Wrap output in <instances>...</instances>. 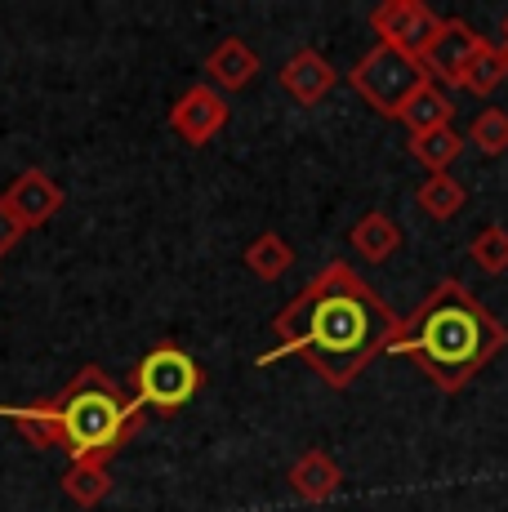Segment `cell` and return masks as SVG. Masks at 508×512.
<instances>
[{
	"label": "cell",
	"instance_id": "6da1fadb",
	"mask_svg": "<svg viewBox=\"0 0 508 512\" xmlns=\"http://www.w3.org/2000/svg\"><path fill=\"white\" fill-rule=\"evenodd\" d=\"M397 321L402 317L370 290V281H361L353 263L335 259L272 317L277 343L254 357V366L268 370L286 357H304L326 388L344 392L384 352Z\"/></svg>",
	"mask_w": 508,
	"mask_h": 512
},
{
	"label": "cell",
	"instance_id": "7a4b0ae2",
	"mask_svg": "<svg viewBox=\"0 0 508 512\" xmlns=\"http://www.w3.org/2000/svg\"><path fill=\"white\" fill-rule=\"evenodd\" d=\"M508 348V326L464 281L446 277L393 326L379 357H410L442 392H459Z\"/></svg>",
	"mask_w": 508,
	"mask_h": 512
},
{
	"label": "cell",
	"instance_id": "3957f363",
	"mask_svg": "<svg viewBox=\"0 0 508 512\" xmlns=\"http://www.w3.org/2000/svg\"><path fill=\"white\" fill-rule=\"evenodd\" d=\"M0 419L14 423L27 446L36 450H63L72 464L81 459L107 464L116 450L130 446V437L143 423V410L103 366H81L45 401H32V406L0 401Z\"/></svg>",
	"mask_w": 508,
	"mask_h": 512
},
{
	"label": "cell",
	"instance_id": "277c9868",
	"mask_svg": "<svg viewBox=\"0 0 508 512\" xmlns=\"http://www.w3.org/2000/svg\"><path fill=\"white\" fill-rule=\"evenodd\" d=\"M201 383H205V374L197 366V357H192L188 348H179V343L161 339V343H152L139 357V366H134L130 397L139 410H152V415L170 419V415H179L183 406H192Z\"/></svg>",
	"mask_w": 508,
	"mask_h": 512
},
{
	"label": "cell",
	"instance_id": "5b68a950",
	"mask_svg": "<svg viewBox=\"0 0 508 512\" xmlns=\"http://www.w3.org/2000/svg\"><path fill=\"white\" fill-rule=\"evenodd\" d=\"M424 81L428 76H424V67H419V58H410L393 45H370L353 63V72H348V90L366 107H375L379 116H388V121H397L406 98Z\"/></svg>",
	"mask_w": 508,
	"mask_h": 512
},
{
	"label": "cell",
	"instance_id": "8992f818",
	"mask_svg": "<svg viewBox=\"0 0 508 512\" xmlns=\"http://www.w3.org/2000/svg\"><path fill=\"white\" fill-rule=\"evenodd\" d=\"M228 121H232V107L214 85H192L170 107V130L188 147H205L210 139H219L228 130Z\"/></svg>",
	"mask_w": 508,
	"mask_h": 512
},
{
	"label": "cell",
	"instance_id": "52a82bcc",
	"mask_svg": "<svg viewBox=\"0 0 508 512\" xmlns=\"http://www.w3.org/2000/svg\"><path fill=\"white\" fill-rule=\"evenodd\" d=\"M486 36H477L473 27L464 23V18H442V23L433 27V36H428V45L419 49V67H424V76L433 85H459V72H464V63L473 58V49L482 45Z\"/></svg>",
	"mask_w": 508,
	"mask_h": 512
},
{
	"label": "cell",
	"instance_id": "ba28073f",
	"mask_svg": "<svg viewBox=\"0 0 508 512\" xmlns=\"http://www.w3.org/2000/svg\"><path fill=\"white\" fill-rule=\"evenodd\" d=\"M437 23H442V18H437L424 0H384V5L370 9V32L379 36V45H393L410 58H419V49L428 45Z\"/></svg>",
	"mask_w": 508,
	"mask_h": 512
},
{
	"label": "cell",
	"instance_id": "9c48e42d",
	"mask_svg": "<svg viewBox=\"0 0 508 512\" xmlns=\"http://www.w3.org/2000/svg\"><path fill=\"white\" fill-rule=\"evenodd\" d=\"M0 196L9 201V210L18 214V223H23L27 232L45 228V223L63 210V187H58V179L45 174V170H23Z\"/></svg>",
	"mask_w": 508,
	"mask_h": 512
},
{
	"label": "cell",
	"instance_id": "30bf717a",
	"mask_svg": "<svg viewBox=\"0 0 508 512\" xmlns=\"http://www.w3.org/2000/svg\"><path fill=\"white\" fill-rule=\"evenodd\" d=\"M277 81H281V90L295 98V103L317 107L321 98L339 85V72L330 67L326 54H317V49H299V54H290L286 63H281Z\"/></svg>",
	"mask_w": 508,
	"mask_h": 512
},
{
	"label": "cell",
	"instance_id": "8fae6325",
	"mask_svg": "<svg viewBox=\"0 0 508 512\" xmlns=\"http://www.w3.org/2000/svg\"><path fill=\"white\" fill-rule=\"evenodd\" d=\"M205 76L214 81L219 94H237L259 76V54L241 36H228V41H219L205 54Z\"/></svg>",
	"mask_w": 508,
	"mask_h": 512
},
{
	"label": "cell",
	"instance_id": "7c38bea8",
	"mask_svg": "<svg viewBox=\"0 0 508 512\" xmlns=\"http://www.w3.org/2000/svg\"><path fill=\"white\" fill-rule=\"evenodd\" d=\"M290 490H295L304 504H326L344 490V468L326 455V450H304V455L290 464Z\"/></svg>",
	"mask_w": 508,
	"mask_h": 512
},
{
	"label": "cell",
	"instance_id": "4fadbf2b",
	"mask_svg": "<svg viewBox=\"0 0 508 512\" xmlns=\"http://www.w3.org/2000/svg\"><path fill=\"white\" fill-rule=\"evenodd\" d=\"M402 241H406L402 223H397L388 210H366L353 223V232H348V245H353L366 263H388L397 250H402Z\"/></svg>",
	"mask_w": 508,
	"mask_h": 512
},
{
	"label": "cell",
	"instance_id": "5bb4252c",
	"mask_svg": "<svg viewBox=\"0 0 508 512\" xmlns=\"http://www.w3.org/2000/svg\"><path fill=\"white\" fill-rule=\"evenodd\" d=\"M397 121H402L410 134L451 130V121H455V103H451V94H446L442 85L424 81L415 94L406 98V107H402V112H397Z\"/></svg>",
	"mask_w": 508,
	"mask_h": 512
},
{
	"label": "cell",
	"instance_id": "9a60e30c",
	"mask_svg": "<svg viewBox=\"0 0 508 512\" xmlns=\"http://www.w3.org/2000/svg\"><path fill=\"white\" fill-rule=\"evenodd\" d=\"M58 486H63V495L72 499L76 508L90 512L112 495V468H107L103 459H81V464H67V472L58 477Z\"/></svg>",
	"mask_w": 508,
	"mask_h": 512
},
{
	"label": "cell",
	"instance_id": "2e32d148",
	"mask_svg": "<svg viewBox=\"0 0 508 512\" xmlns=\"http://www.w3.org/2000/svg\"><path fill=\"white\" fill-rule=\"evenodd\" d=\"M504 76H508V58H504V49L495 45V41H482V45L473 49V58L464 63V72H459V85H455V90H468V94L486 98V94L500 90Z\"/></svg>",
	"mask_w": 508,
	"mask_h": 512
},
{
	"label": "cell",
	"instance_id": "e0dca14e",
	"mask_svg": "<svg viewBox=\"0 0 508 512\" xmlns=\"http://www.w3.org/2000/svg\"><path fill=\"white\" fill-rule=\"evenodd\" d=\"M241 263H246V272H254L259 281H281L290 272V263H295V250H290V241L281 232H259L246 250H241Z\"/></svg>",
	"mask_w": 508,
	"mask_h": 512
},
{
	"label": "cell",
	"instance_id": "ac0fdd59",
	"mask_svg": "<svg viewBox=\"0 0 508 512\" xmlns=\"http://www.w3.org/2000/svg\"><path fill=\"white\" fill-rule=\"evenodd\" d=\"M464 201H468V192L455 174H428L415 192L419 214H428V219H437V223H451L455 214L464 210Z\"/></svg>",
	"mask_w": 508,
	"mask_h": 512
},
{
	"label": "cell",
	"instance_id": "d6986e66",
	"mask_svg": "<svg viewBox=\"0 0 508 512\" xmlns=\"http://www.w3.org/2000/svg\"><path fill=\"white\" fill-rule=\"evenodd\" d=\"M464 152V139L455 130H433V134H410V156L424 165L428 174H446L455 156Z\"/></svg>",
	"mask_w": 508,
	"mask_h": 512
},
{
	"label": "cell",
	"instance_id": "ffe728a7",
	"mask_svg": "<svg viewBox=\"0 0 508 512\" xmlns=\"http://www.w3.org/2000/svg\"><path fill=\"white\" fill-rule=\"evenodd\" d=\"M468 143L482 156H504L508 152V112L504 107H482L468 125Z\"/></svg>",
	"mask_w": 508,
	"mask_h": 512
},
{
	"label": "cell",
	"instance_id": "44dd1931",
	"mask_svg": "<svg viewBox=\"0 0 508 512\" xmlns=\"http://www.w3.org/2000/svg\"><path fill=\"white\" fill-rule=\"evenodd\" d=\"M468 254H473V263L482 272H491V277L508 272V228H504V223H486V228L473 236Z\"/></svg>",
	"mask_w": 508,
	"mask_h": 512
},
{
	"label": "cell",
	"instance_id": "7402d4cb",
	"mask_svg": "<svg viewBox=\"0 0 508 512\" xmlns=\"http://www.w3.org/2000/svg\"><path fill=\"white\" fill-rule=\"evenodd\" d=\"M23 223H18V214L9 210V201L0 196V259H5L9 250H18V241H23Z\"/></svg>",
	"mask_w": 508,
	"mask_h": 512
},
{
	"label": "cell",
	"instance_id": "603a6c76",
	"mask_svg": "<svg viewBox=\"0 0 508 512\" xmlns=\"http://www.w3.org/2000/svg\"><path fill=\"white\" fill-rule=\"evenodd\" d=\"M500 49H504V58H508V36H504V45H500Z\"/></svg>",
	"mask_w": 508,
	"mask_h": 512
},
{
	"label": "cell",
	"instance_id": "cb8c5ba5",
	"mask_svg": "<svg viewBox=\"0 0 508 512\" xmlns=\"http://www.w3.org/2000/svg\"><path fill=\"white\" fill-rule=\"evenodd\" d=\"M504 36H508V18H504Z\"/></svg>",
	"mask_w": 508,
	"mask_h": 512
}]
</instances>
